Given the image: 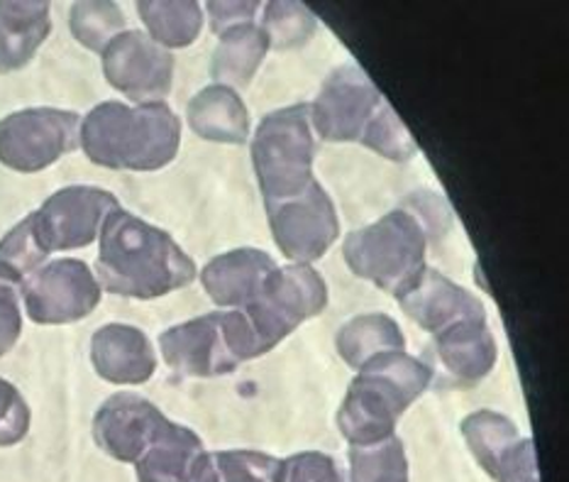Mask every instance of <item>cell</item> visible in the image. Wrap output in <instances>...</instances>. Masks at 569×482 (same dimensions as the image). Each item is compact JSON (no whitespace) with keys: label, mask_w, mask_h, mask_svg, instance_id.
Returning <instances> with one entry per match:
<instances>
[{"label":"cell","mask_w":569,"mask_h":482,"mask_svg":"<svg viewBox=\"0 0 569 482\" xmlns=\"http://www.w3.org/2000/svg\"><path fill=\"white\" fill-rule=\"evenodd\" d=\"M96 279L128 299H159L196 279V263L177 240L147 220L116 208L101 228Z\"/></svg>","instance_id":"6da1fadb"},{"label":"cell","mask_w":569,"mask_h":482,"mask_svg":"<svg viewBox=\"0 0 569 482\" xmlns=\"http://www.w3.org/2000/svg\"><path fill=\"white\" fill-rule=\"evenodd\" d=\"M181 120L164 101L126 106L98 104L81 120L79 145L93 165L106 169L157 171L174 163Z\"/></svg>","instance_id":"7a4b0ae2"},{"label":"cell","mask_w":569,"mask_h":482,"mask_svg":"<svg viewBox=\"0 0 569 482\" xmlns=\"http://www.w3.org/2000/svg\"><path fill=\"white\" fill-rule=\"evenodd\" d=\"M432 380V370L406 351L377 355L357 370V377L338 410V429L350 446L396 436V424L403 412L423 394Z\"/></svg>","instance_id":"3957f363"},{"label":"cell","mask_w":569,"mask_h":482,"mask_svg":"<svg viewBox=\"0 0 569 482\" xmlns=\"http://www.w3.org/2000/svg\"><path fill=\"white\" fill-rule=\"evenodd\" d=\"M438 240L418 206L408 199L372 226L352 230L342 243V257L355 277L372 282L393 299L423 275L428 243Z\"/></svg>","instance_id":"277c9868"},{"label":"cell","mask_w":569,"mask_h":482,"mask_svg":"<svg viewBox=\"0 0 569 482\" xmlns=\"http://www.w3.org/2000/svg\"><path fill=\"white\" fill-rule=\"evenodd\" d=\"M316 132L308 104L271 110L252 140V167L264 206L289 201L303 194L313 177Z\"/></svg>","instance_id":"5b68a950"},{"label":"cell","mask_w":569,"mask_h":482,"mask_svg":"<svg viewBox=\"0 0 569 482\" xmlns=\"http://www.w3.org/2000/svg\"><path fill=\"white\" fill-rule=\"evenodd\" d=\"M164 363L181 377H218L254 361L257 348L240 308L183 321L159 336Z\"/></svg>","instance_id":"8992f818"},{"label":"cell","mask_w":569,"mask_h":482,"mask_svg":"<svg viewBox=\"0 0 569 482\" xmlns=\"http://www.w3.org/2000/svg\"><path fill=\"white\" fill-rule=\"evenodd\" d=\"M326 306L328 287L320 272L311 265L293 263L271 269L254 299L240 312L250 326L257 355H264Z\"/></svg>","instance_id":"52a82bcc"},{"label":"cell","mask_w":569,"mask_h":482,"mask_svg":"<svg viewBox=\"0 0 569 482\" xmlns=\"http://www.w3.org/2000/svg\"><path fill=\"white\" fill-rule=\"evenodd\" d=\"M81 118L73 110L24 108L0 120V165L34 175L79 147Z\"/></svg>","instance_id":"ba28073f"},{"label":"cell","mask_w":569,"mask_h":482,"mask_svg":"<svg viewBox=\"0 0 569 482\" xmlns=\"http://www.w3.org/2000/svg\"><path fill=\"white\" fill-rule=\"evenodd\" d=\"M387 98L357 61L328 73L311 108V126L326 142H360Z\"/></svg>","instance_id":"9c48e42d"},{"label":"cell","mask_w":569,"mask_h":482,"mask_svg":"<svg viewBox=\"0 0 569 482\" xmlns=\"http://www.w3.org/2000/svg\"><path fill=\"white\" fill-rule=\"evenodd\" d=\"M20 292L34 324L61 326L93 314L103 289L89 265L67 257L42 265Z\"/></svg>","instance_id":"30bf717a"},{"label":"cell","mask_w":569,"mask_h":482,"mask_svg":"<svg viewBox=\"0 0 569 482\" xmlns=\"http://www.w3.org/2000/svg\"><path fill=\"white\" fill-rule=\"evenodd\" d=\"M271 236L296 265H311L323 257L340 236L336 204L316 179L303 194L267 208Z\"/></svg>","instance_id":"8fae6325"},{"label":"cell","mask_w":569,"mask_h":482,"mask_svg":"<svg viewBox=\"0 0 569 482\" xmlns=\"http://www.w3.org/2000/svg\"><path fill=\"white\" fill-rule=\"evenodd\" d=\"M116 208H120L118 199L106 189L67 187L49 196L30 218L47 253L79 250L101 236L106 218Z\"/></svg>","instance_id":"7c38bea8"},{"label":"cell","mask_w":569,"mask_h":482,"mask_svg":"<svg viewBox=\"0 0 569 482\" xmlns=\"http://www.w3.org/2000/svg\"><path fill=\"white\" fill-rule=\"evenodd\" d=\"M108 83L130 101L162 104L174 83V57L140 30H126L101 52Z\"/></svg>","instance_id":"4fadbf2b"},{"label":"cell","mask_w":569,"mask_h":482,"mask_svg":"<svg viewBox=\"0 0 569 482\" xmlns=\"http://www.w3.org/2000/svg\"><path fill=\"white\" fill-rule=\"evenodd\" d=\"M475 461L497 482H540L536 443L523 439L509 416L479 410L462 422Z\"/></svg>","instance_id":"5bb4252c"},{"label":"cell","mask_w":569,"mask_h":482,"mask_svg":"<svg viewBox=\"0 0 569 482\" xmlns=\"http://www.w3.org/2000/svg\"><path fill=\"white\" fill-rule=\"evenodd\" d=\"M169 419L157 406L132 392H118L93 416V441L110 459L138 463Z\"/></svg>","instance_id":"9a60e30c"},{"label":"cell","mask_w":569,"mask_h":482,"mask_svg":"<svg viewBox=\"0 0 569 482\" xmlns=\"http://www.w3.org/2000/svg\"><path fill=\"white\" fill-rule=\"evenodd\" d=\"M399 304L408 318L432 336L457 321L487 318L485 304L472 292L430 267L399 296Z\"/></svg>","instance_id":"2e32d148"},{"label":"cell","mask_w":569,"mask_h":482,"mask_svg":"<svg viewBox=\"0 0 569 482\" xmlns=\"http://www.w3.org/2000/svg\"><path fill=\"white\" fill-rule=\"evenodd\" d=\"M91 363L98 377L113 385H142L157 370L150 338L128 324H108L91 338Z\"/></svg>","instance_id":"e0dca14e"},{"label":"cell","mask_w":569,"mask_h":482,"mask_svg":"<svg viewBox=\"0 0 569 482\" xmlns=\"http://www.w3.org/2000/svg\"><path fill=\"white\" fill-rule=\"evenodd\" d=\"M436 353L457 387H475L497 365L499 348L487 318H465L436 333Z\"/></svg>","instance_id":"ac0fdd59"},{"label":"cell","mask_w":569,"mask_h":482,"mask_svg":"<svg viewBox=\"0 0 569 482\" xmlns=\"http://www.w3.org/2000/svg\"><path fill=\"white\" fill-rule=\"evenodd\" d=\"M274 267L277 263L271 255L254 247H238L210 259L201 272V282L213 304L228 312L250 304Z\"/></svg>","instance_id":"d6986e66"},{"label":"cell","mask_w":569,"mask_h":482,"mask_svg":"<svg viewBox=\"0 0 569 482\" xmlns=\"http://www.w3.org/2000/svg\"><path fill=\"white\" fill-rule=\"evenodd\" d=\"M52 32L44 0H0V73L28 67Z\"/></svg>","instance_id":"ffe728a7"},{"label":"cell","mask_w":569,"mask_h":482,"mask_svg":"<svg viewBox=\"0 0 569 482\" xmlns=\"http://www.w3.org/2000/svg\"><path fill=\"white\" fill-rule=\"evenodd\" d=\"M189 128L201 140L220 145H242L250 135V114L238 91L228 86H206L187 108Z\"/></svg>","instance_id":"44dd1931"},{"label":"cell","mask_w":569,"mask_h":482,"mask_svg":"<svg viewBox=\"0 0 569 482\" xmlns=\"http://www.w3.org/2000/svg\"><path fill=\"white\" fill-rule=\"evenodd\" d=\"M203 443L191 429L169 422L152 446L134 463L138 482H193Z\"/></svg>","instance_id":"7402d4cb"},{"label":"cell","mask_w":569,"mask_h":482,"mask_svg":"<svg viewBox=\"0 0 569 482\" xmlns=\"http://www.w3.org/2000/svg\"><path fill=\"white\" fill-rule=\"evenodd\" d=\"M269 52V40L264 30L254 22L238 24L218 35V47L210 61V77L228 89H244L254 79L257 69Z\"/></svg>","instance_id":"603a6c76"},{"label":"cell","mask_w":569,"mask_h":482,"mask_svg":"<svg viewBox=\"0 0 569 482\" xmlns=\"http://www.w3.org/2000/svg\"><path fill=\"white\" fill-rule=\"evenodd\" d=\"M338 355L352 370H360L377 355L403 351L406 336L399 324L387 314H362L350 318L336 336Z\"/></svg>","instance_id":"cb8c5ba5"},{"label":"cell","mask_w":569,"mask_h":482,"mask_svg":"<svg viewBox=\"0 0 569 482\" xmlns=\"http://www.w3.org/2000/svg\"><path fill=\"white\" fill-rule=\"evenodd\" d=\"M138 12L147 37L164 49L189 47L203 30V10L193 0H140Z\"/></svg>","instance_id":"d4e9b609"},{"label":"cell","mask_w":569,"mask_h":482,"mask_svg":"<svg viewBox=\"0 0 569 482\" xmlns=\"http://www.w3.org/2000/svg\"><path fill=\"white\" fill-rule=\"evenodd\" d=\"M279 461L259 451L203 453L193 482H277Z\"/></svg>","instance_id":"484cf974"},{"label":"cell","mask_w":569,"mask_h":482,"mask_svg":"<svg viewBox=\"0 0 569 482\" xmlns=\"http://www.w3.org/2000/svg\"><path fill=\"white\" fill-rule=\"evenodd\" d=\"M49 253L37 238L32 218H22L8 236L0 240V282L12 284L16 289H22L37 269L44 265Z\"/></svg>","instance_id":"4316f807"},{"label":"cell","mask_w":569,"mask_h":482,"mask_svg":"<svg viewBox=\"0 0 569 482\" xmlns=\"http://www.w3.org/2000/svg\"><path fill=\"white\" fill-rule=\"evenodd\" d=\"M350 482H408V461L399 436L350 446Z\"/></svg>","instance_id":"83f0119b"},{"label":"cell","mask_w":569,"mask_h":482,"mask_svg":"<svg viewBox=\"0 0 569 482\" xmlns=\"http://www.w3.org/2000/svg\"><path fill=\"white\" fill-rule=\"evenodd\" d=\"M269 47H274L277 52H289V49L303 47L318 30V20L311 12V8L303 3H267L262 24Z\"/></svg>","instance_id":"f1b7e54d"},{"label":"cell","mask_w":569,"mask_h":482,"mask_svg":"<svg viewBox=\"0 0 569 482\" xmlns=\"http://www.w3.org/2000/svg\"><path fill=\"white\" fill-rule=\"evenodd\" d=\"M69 28L86 49L103 52L113 37L126 32V16L116 3H73Z\"/></svg>","instance_id":"f546056e"},{"label":"cell","mask_w":569,"mask_h":482,"mask_svg":"<svg viewBox=\"0 0 569 482\" xmlns=\"http://www.w3.org/2000/svg\"><path fill=\"white\" fill-rule=\"evenodd\" d=\"M360 145L369 147V150L381 157L391 159V163H408V159H413L418 155L416 140L403 126V120L396 116V110L389 106V101H383L375 120L369 122Z\"/></svg>","instance_id":"4dcf8cb0"},{"label":"cell","mask_w":569,"mask_h":482,"mask_svg":"<svg viewBox=\"0 0 569 482\" xmlns=\"http://www.w3.org/2000/svg\"><path fill=\"white\" fill-rule=\"evenodd\" d=\"M277 482H350V478L332 455L303 451L279 461Z\"/></svg>","instance_id":"1f68e13d"},{"label":"cell","mask_w":569,"mask_h":482,"mask_svg":"<svg viewBox=\"0 0 569 482\" xmlns=\"http://www.w3.org/2000/svg\"><path fill=\"white\" fill-rule=\"evenodd\" d=\"M30 431V406L16 385L0 377V446H16Z\"/></svg>","instance_id":"d6a6232c"},{"label":"cell","mask_w":569,"mask_h":482,"mask_svg":"<svg viewBox=\"0 0 569 482\" xmlns=\"http://www.w3.org/2000/svg\"><path fill=\"white\" fill-rule=\"evenodd\" d=\"M22 333L20 294L12 284L0 282V357L12 351Z\"/></svg>","instance_id":"836d02e7"},{"label":"cell","mask_w":569,"mask_h":482,"mask_svg":"<svg viewBox=\"0 0 569 482\" xmlns=\"http://www.w3.org/2000/svg\"><path fill=\"white\" fill-rule=\"evenodd\" d=\"M259 8H262L259 3H208L206 10L210 16V30L222 35L230 28H238V24L254 22Z\"/></svg>","instance_id":"e575fe53"}]
</instances>
